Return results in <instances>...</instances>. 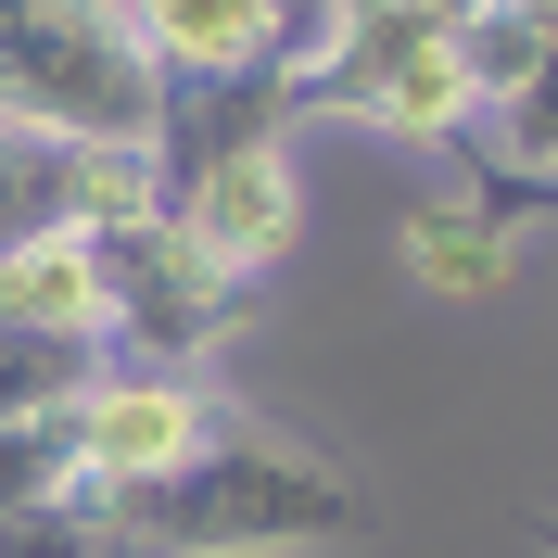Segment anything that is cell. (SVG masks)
Here are the masks:
<instances>
[{
  "label": "cell",
  "instance_id": "6da1fadb",
  "mask_svg": "<svg viewBox=\"0 0 558 558\" xmlns=\"http://www.w3.org/2000/svg\"><path fill=\"white\" fill-rule=\"evenodd\" d=\"M128 533V558H292V546H343L368 521V495L330 470L317 445L267 432V418L229 407L204 457H178L153 483H89Z\"/></svg>",
  "mask_w": 558,
  "mask_h": 558
},
{
  "label": "cell",
  "instance_id": "7a4b0ae2",
  "mask_svg": "<svg viewBox=\"0 0 558 558\" xmlns=\"http://www.w3.org/2000/svg\"><path fill=\"white\" fill-rule=\"evenodd\" d=\"M470 26L483 0H330L317 38L292 51V102L305 114H343V128H381V140H445L483 128V76H470Z\"/></svg>",
  "mask_w": 558,
  "mask_h": 558
},
{
  "label": "cell",
  "instance_id": "3957f363",
  "mask_svg": "<svg viewBox=\"0 0 558 558\" xmlns=\"http://www.w3.org/2000/svg\"><path fill=\"white\" fill-rule=\"evenodd\" d=\"M153 128H166V76L128 0H0V140L153 153Z\"/></svg>",
  "mask_w": 558,
  "mask_h": 558
},
{
  "label": "cell",
  "instance_id": "277c9868",
  "mask_svg": "<svg viewBox=\"0 0 558 558\" xmlns=\"http://www.w3.org/2000/svg\"><path fill=\"white\" fill-rule=\"evenodd\" d=\"M89 267H102V330L140 355V368H204V355L254 317V279H229L166 204L89 229Z\"/></svg>",
  "mask_w": 558,
  "mask_h": 558
},
{
  "label": "cell",
  "instance_id": "5b68a950",
  "mask_svg": "<svg viewBox=\"0 0 558 558\" xmlns=\"http://www.w3.org/2000/svg\"><path fill=\"white\" fill-rule=\"evenodd\" d=\"M216 432H229V393L204 381V368H114L64 407V445H76V483H153V470H178V457H204Z\"/></svg>",
  "mask_w": 558,
  "mask_h": 558
},
{
  "label": "cell",
  "instance_id": "8992f818",
  "mask_svg": "<svg viewBox=\"0 0 558 558\" xmlns=\"http://www.w3.org/2000/svg\"><path fill=\"white\" fill-rule=\"evenodd\" d=\"M153 204L191 229L229 279H267L305 229V191H292V153L279 140H242V153H191V166H153Z\"/></svg>",
  "mask_w": 558,
  "mask_h": 558
},
{
  "label": "cell",
  "instance_id": "52a82bcc",
  "mask_svg": "<svg viewBox=\"0 0 558 558\" xmlns=\"http://www.w3.org/2000/svg\"><path fill=\"white\" fill-rule=\"evenodd\" d=\"M166 89H242L305 51V0H128Z\"/></svg>",
  "mask_w": 558,
  "mask_h": 558
},
{
  "label": "cell",
  "instance_id": "ba28073f",
  "mask_svg": "<svg viewBox=\"0 0 558 558\" xmlns=\"http://www.w3.org/2000/svg\"><path fill=\"white\" fill-rule=\"evenodd\" d=\"M153 204V153H64V140H0V254L38 229H114Z\"/></svg>",
  "mask_w": 558,
  "mask_h": 558
},
{
  "label": "cell",
  "instance_id": "9c48e42d",
  "mask_svg": "<svg viewBox=\"0 0 558 558\" xmlns=\"http://www.w3.org/2000/svg\"><path fill=\"white\" fill-rule=\"evenodd\" d=\"M483 128H495V204H546L558 191V13L533 26L521 76L483 102Z\"/></svg>",
  "mask_w": 558,
  "mask_h": 558
},
{
  "label": "cell",
  "instance_id": "30bf717a",
  "mask_svg": "<svg viewBox=\"0 0 558 558\" xmlns=\"http://www.w3.org/2000/svg\"><path fill=\"white\" fill-rule=\"evenodd\" d=\"M0 317H38V330H102V267H89V229H38V242L0 254Z\"/></svg>",
  "mask_w": 558,
  "mask_h": 558
},
{
  "label": "cell",
  "instance_id": "8fae6325",
  "mask_svg": "<svg viewBox=\"0 0 558 558\" xmlns=\"http://www.w3.org/2000/svg\"><path fill=\"white\" fill-rule=\"evenodd\" d=\"M407 267H418V292H495V279H508V204H495V191L418 204L407 216Z\"/></svg>",
  "mask_w": 558,
  "mask_h": 558
},
{
  "label": "cell",
  "instance_id": "7c38bea8",
  "mask_svg": "<svg viewBox=\"0 0 558 558\" xmlns=\"http://www.w3.org/2000/svg\"><path fill=\"white\" fill-rule=\"evenodd\" d=\"M102 355H114V343H89V330H38V317H0V432H13V418H64L76 393L102 381Z\"/></svg>",
  "mask_w": 558,
  "mask_h": 558
},
{
  "label": "cell",
  "instance_id": "4fadbf2b",
  "mask_svg": "<svg viewBox=\"0 0 558 558\" xmlns=\"http://www.w3.org/2000/svg\"><path fill=\"white\" fill-rule=\"evenodd\" d=\"M64 483H76V445H64V418H13V432H0V521L51 508Z\"/></svg>",
  "mask_w": 558,
  "mask_h": 558
},
{
  "label": "cell",
  "instance_id": "5bb4252c",
  "mask_svg": "<svg viewBox=\"0 0 558 558\" xmlns=\"http://www.w3.org/2000/svg\"><path fill=\"white\" fill-rule=\"evenodd\" d=\"M533 533H546V558H558V521H533Z\"/></svg>",
  "mask_w": 558,
  "mask_h": 558
},
{
  "label": "cell",
  "instance_id": "9a60e30c",
  "mask_svg": "<svg viewBox=\"0 0 558 558\" xmlns=\"http://www.w3.org/2000/svg\"><path fill=\"white\" fill-rule=\"evenodd\" d=\"M546 13H558V0H546Z\"/></svg>",
  "mask_w": 558,
  "mask_h": 558
}]
</instances>
